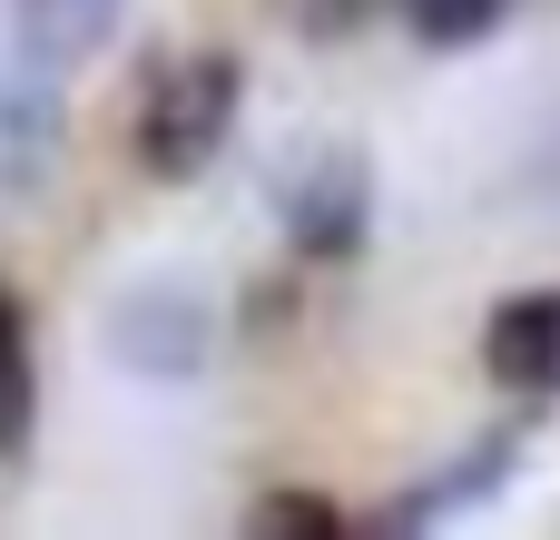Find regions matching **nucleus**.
Masks as SVG:
<instances>
[{"instance_id": "f257e3e1", "label": "nucleus", "mask_w": 560, "mask_h": 540, "mask_svg": "<svg viewBox=\"0 0 560 540\" xmlns=\"http://www.w3.org/2000/svg\"><path fill=\"white\" fill-rule=\"evenodd\" d=\"M236 118H246V59H236V49H177V59H158V69L138 79L128 157H138V177L187 187V177H207V167L226 157Z\"/></svg>"}, {"instance_id": "f03ea898", "label": "nucleus", "mask_w": 560, "mask_h": 540, "mask_svg": "<svg viewBox=\"0 0 560 540\" xmlns=\"http://www.w3.org/2000/svg\"><path fill=\"white\" fill-rule=\"evenodd\" d=\"M276 226H285V246L315 256V266L354 256L364 226H374V167H364V148H354V138L295 148V157L276 167Z\"/></svg>"}, {"instance_id": "7ed1b4c3", "label": "nucleus", "mask_w": 560, "mask_h": 540, "mask_svg": "<svg viewBox=\"0 0 560 540\" xmlns=\"http://www.w3.org/2000/svg\"><path fill=\"white\" fill-rule=\"evenodd\" d=\"M217 354V315L197 285H138L108 305V364L138 384H197Z\"/></svg>"}, {"instance_id": "20e7f679", "label": "nucleus", "mask_w": 560, "mask_h": 540, "mask_svg": "<svg viewBox=\"0 0 560 540\" xmlns=\"http://www.w3.org/2000/svg\"><path fill=\"white\" fill-rule=\"evenodd\" d=\"M69 108H59V69H39L30 49L0 59V197H30L59 167Z\"/></svg>"}, {"instance_id": "39448f33", "label": "nucleus", "mask_w": 560, "mask_h": 540, "mask_svg": "<svg viewBox=\"0 0 560 540\" xmlns=\"http://www.w3.org/2000/svg\"><path fill=\"white\" fill-rule=\"evenodd\" d=\"M482 374L502 394H551L560 403V285H522L482 315Z\"/></svg>"}, {"instance_id": "423d86ee", "label": "nucleus", "mask_w": 560, "mask_h": 540, "mask_svg": "<svg viewBox=\"0 0 560 540\" xmlns=\"http://www.w3.org/2000/svg\"><path fill=\"white\" fill-rule=\"evenodd\" d=\"M128 0H10V49H30L39 69H89L108 39H118Z\"/></svg>"}, {"instance_id": "0eeeda50", "label": "nucleus", "mask_w": 560, "mask_h": 540, "mask_svg": "<svg viewBox=\"0 0 560 540\" xmlns=\"http://www.w3.org/2000/svg\"><path fill=\"white\" fill-rule=\"evenodd\" d=\"M30 423H39V354H30V315H20V295L0 285V462L30 443Z\"/></svg>"}, {"instance_id": "6e6552de", "label": "nucleus", "mask_w": 560, "mask_h": 540, "mask_svg": "<svg viewBox=\"0 0 560 540\" xmlns=\"http://www.w3.org/2000/svg\"><path fill=\"white\" fill-rule=\"evenodd\" d=\"M394 10H404V30L423 49H472V39H492L512 20V0H394Z\"/></svg>"}, {"instance_id": "1a4fd4ad", "label": "nucleus", "mask_w": 560, "mask_h": 540, "mask_svg": "<svg viewBox=\"0 0 560 540\" xmlns=\"http://www.w3.org/2000/svg\"><path fill=\"white\" fill-rule=\"evenodd\" d=\"M266 10H276L295 39H354V30H364L384 0H266Z\"/></svg>"}, {"instance_id": "9d476101", "label": "nucleus", "mask_w": 560, "mask_h": 540, "mask_svg": "<svg viewBox=\"0 0 560 540\" xmlns=\"http://www.w3.org/2000/svg\"><path fill=\"white\" fill-rule=\"evenodd\" d=\"M246 521H256V531H315V540H325V531H345V512H335L325 492H266Z\"/></svg>"}]
</instances>
